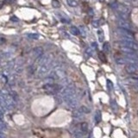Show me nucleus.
Wrapping results in <instances>:
<instances>
[{
    "label": "nucleus",
    "mask_w": 138,
    "mask_h": 138,
    "mask_svg": "<svg viewBox=\"0 0 138 138\" xmlns=\"http://www.w3.org/2000/svg\"><path fill=\"white\" fill-rule=\"evenodd\" d=\"M61 89V86L55 84H46L42 86V90L48 95H53L57 93Z\"/></svg>",
    "instance_id": "1"
},
{
    "label": "nucleus",
    "mask_w": 138,
    "mask_h": 138,
    "mask_svg": "<svg viewBox=\"0 0 138 138\" xmlns=\"http://www.w3.org/2000/svg\"><path fill=\"white\" fill-rule=\"evenodd\" d=\"M34 52H35V54H36V56L41 55V54H42V48H35V49H34Z\"/></svg>",
    "instance_id": "2"
},
{
    "label": "nucleus",
    "mask_w": 138,
    "mask_h": 138,
    "mask_svg": "<svg viewBox=\"0 0 138 138\" xmlns=\"http://www.w3.org/2000/svg\"><path fill=\"white\" fill-rule=\"evenodd\" d=\"M67 4L70 5V6H76L77 5V3L75 0H67Z\"/></svg>",
    "instance_id": "3"
},
{
    "label": "nucleus",
    "mask_w": 138,
    "mask_h": 138,
    "mask_svg": "<svg viewBox=\"0 0 138 138\" xmlns=\"http://www.w3.org/2000/svg\"><path fill=\"white\" fill-rule=\"evenodd\" d=\"M6 129H7L6 124L4 123V122H0V129H2V130H5Z\"/></svg>",
    "instance_id": "4"
},
{
    "label": "nucleus",
    "mask_w": 138,
    "mask_h": 138,
    "mask_svg": "<svg viewBox=\"0 0 138 138\" xmlns=\"http://www.w3.org/2000/svg\"><path fill=\"white\" fill-rule=\"evenodd\" d=\"M29 37H30V38H33V39H37L38 38V35L30 34V35H29Z\"/></svg>",
    "instance_id": "5"
},
{
    "label": "nucleus",
    "mask_w": 138,
    "mask_h": 138,
    "mask_svg": "<svg viewBox=\"0 0 138 138\" xmlns=\"http://www.w3.org/2000/svg\"><path fill=\"white\" fill-rule=\"evenodd\" d=\"M72 32H73V34H75V35L79 34V31H78V30L75 28V27H73V28H72Z\"/></svg>",
    "instance_id": "6"
},
{
    "label": "nucleus",
    "mask_w": 138,
    "mask_h": 138,
    "mask_svg": "<svg viewBox=\"0 0 138 138\" xmlns=\"http://www.w3.org/2000/svg\"><path fill=\"white\" fill-rule=\"evenodd\" d=\"M52 4H53V6L54 7H58V6H59V3H58V1H56V0H53V3H52Z\"/></svg>",
    "instance_id": "7"
},
{
    "label": "nucleus",
    "mask_w": 138,
    "mask_h": 138,
    "mask_svg": "<svg viewBox=\"0 0 138 138\" xmlns=\"http://www.w3.org/2000/svg\"><path fill=\"white\" fill-rule=\"evenodd\" d=\"M5 3H6V4H13V3H15V0H3Z\"/></svg>",
    "instance_id": "8"
},
{
    "label": "nucleus",
    "mask_w": 138,
    "mask_h": 138,
    "mask_svg": "<svg viewBox=\"0 0 138 138\" xmlns=\"http://www.w3.org/2000/svg\"><path fill=\"white\" fill-rule=\"evenodd\" d=\"M0 138H6V135H5V133L2 131H0Z\"/></svg>",
    "instance_id": "9"
},
{
    "label": "nucleus",
    "mask_w": 138,
    "mask_h": 138,
    "mask_svg": "<svg viewBox=\"0 0 138 138\" xmlns=\"http://www.w3.org/2000/svg\"><path fill=\"white\" fill-rule=\"evenodd\" d=\"M11 20H15V21H17L18 19L17 18V17H12V18H11Z\"/></svg>",
    "instance_id": "10"
}]
</instances>
